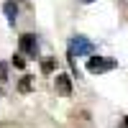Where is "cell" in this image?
I'll use <instances>...</instances> for the list:
<instances>
[{
	"label": "cell",
	"instance_id": "1",
	"mask_svg": "<svg viewBox=\"0 0 128 128\" xmlns=\"http://www.w3.org/2000/svg\"><path fill=\"white\" fill-rule=\"evenodd\" d=\"M92 51H95V44L87 41L84 36H74L69 41V59H74V56H90Z\"/></svg>",
	"mask_w": 128,
	"mask_h": 128
},
{
	"label": "cell",
	"instance_id": "2",
	"mask_svg": "<svg viewBox=\"0 0 128 128\" xmlns=\"http://www.w3.org/2000/svg\"><path fill=\"white\" fill-rule=\"evenodd\" d=\"M113 67H115V62H113V59H102V56H92V59L87 62V69H90L92 74L108 72V69H113Z\"/></svg>",
	"mask_w": 128,
	"mask_h": 128
},
{
	"label": "cell",
	"instance_id": "3",
	"mask_svg": "<svg viewBox=\"0 0 128 128\" xmlns=\"http://www.w3.org/2000/svg\"><path fill=\"white\" fill-rule=\"evenodd\" d=\"M20 49L36 56V54H38V38H36L34 34H23V36H20Z\"/></svg>",
	"mask_w": 128,
	"mask_h": 128
},
{
	"label": "cell",
	"instance_id": "4",
	"mask_svg": "<svg viewBox=\"0 0 128 128\" xmlns=\"http://www.w3.org/2000/svg\"><path fill=\"white\" fill-rule=\"evenodd\" d=\"M3 13H5V18H8V23L13 26L16 18H18V5H16V0H5V3H3Z\"/></svg>",
	"mask_w": 128,
	"mask_h": 128
},
{
	"label": "cell",
	"instance_id": "5",
	"mask_svg": "<svg viewBox=\"0 0 128 128\" xmlns=\"http://www.w3.org/2000/svg\"><path fill=\"white\" fill-rule=\"evenodd\" d=\"M56 90L67 98V95H72V82H69V77L67 74H56Z\"/></svg>",
	"mask_w": 128,
	"mask_h": 128
},
{
	"label": "cell",
	"instance_id": "6",
	"mask_svg": "<svg viewBox=\"0 0 128 128\" xmlns=\"http://www.w3.org/2000/svg\"><path fill=\"white\" fill-rule=\"evenodd\" d=\"M41 69H44V72H51V69H54V62H51V59L44 62V64H41Z\"/></svg>",
	"mask_w": 128,
	"mask_h": 128
},
{
	"label": "cell",
	"instance_id": "7",
	"mask_svg": "<svg viewBox=\"0 0 128 128\" xmlns=\"http://www.w3.org/2000/svg\"><path fill=\"white\" fill-rule=\"evenodd\" d=\"M82 3H92V0H82Z\"/></svg>",
	"mask_w": 128,
	"mask_h": 128
},
{
	"label": "cell",
	"instance_id": "8",
	"mask_svg": "<svg viewBox=\"0 0 128 128\" xmlns=\"http://www.w3.org/2000/svg\"><path fill=\"white\" fill-rule=\"evenodd\" d=\"M126 128H128V118H126Z\"/></svg>",
	"mask_w": 128,
	"mask_h": 128
}]
</instances>
